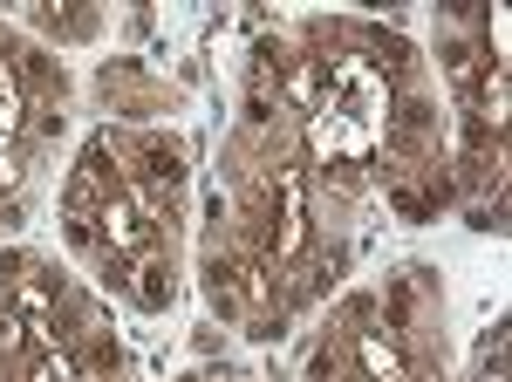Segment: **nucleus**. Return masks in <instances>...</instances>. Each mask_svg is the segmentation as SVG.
I'll use <instances>...</instances> for the list:
<instances>
[{
	"mask_svg": "<svg viewBox=\"0 0 512 382\" xmlns=\"http://www.w3.org/2000/svg\"><path fill=\"white\" fill-rule=\"evenodd\" d=\"M376 205L335 178L287 116L239 89L192 219V287L246 348L301 335L362 267Z\"/></svg>",
	"mask_w": 512,
	"mask_h": 382,
	"instance_id": "1",
	"label": "nucleus"
},
{
	"mask_svg": "<svg viewBox=\"0 0 512 382\" xmlns=\"http://www.w3.org/2000/svg\"><path fill=\"white\" fill-rule=\"evenodd\" d=\"M233 82L267 96L403 232L458 212L444 96L410 28L376 14H280L246 35Z\"/></svg>",
	"mask_w": 512,
	"mask_h": 382,
	"instance_id": "2",
	"label": "nucleus"
},
{
	"mask_svg": "<svg viewBox=\"0 0 512 382\" xmlns=\"http://www.w3.org/2000/svg\"><path fill=\"white\" fill-rule=\"evenodd\" d=\"M198 151L185 123H89L55 185L62 260L144 321L178 314L192 287Z\"/></svg>",
	"mask_w": 512,
	"mask_h": 382,
	"instance_id": "3",
	"label": "nucleus"
},
{
	"mask_svg": "<svg viewBox=\"0 0 512 382\" xmlns=\"http://www.w3.org/2000/svg\"><path fill=\"white\" fill-rule=\"evenodd\" d=\"M294 382H458L451 294L437 260H390L308 321Z\"/></svg>",
	"mask_w": 512,
	"mask_h": 382,
	"instance_id": "4",
	"label": "nucleus"
},
{
	"mask_svg": "<svg viewBox=\"0 0 512 382\" xmlns=\"http://www.w3.org/2000/svg\"><path fill=\"white\" fill-rule=\"evenodd\" d=\"M0 382H137L110 301L48 246H0Z\"/></svg>",
	"mask_w": 512,
	"mask_h": 382,
	"instance_id": "5",
	"label": "nucleus"
},
{
	"mask_svg": "<svg viewBox=\"0 0 512 382\" xmlns=\"http://www.w3.org/2000/svg\"><path fill=\"white\" fill-rule=\"evenodd\" d=\"M431 76L444 82V123H451V191L458 219L472 232H506L512 191V69H506V7H437Z\"/></svg>",
	"mask_w": 512,
	"mask_h": 382,
	"instance_id": "6",
	"label": "nucleus"
},
{
	"mask_svg": "<svg viewBox=\"0 0 512 382\" xmlns=\"http://www.w3.org/2000/svg\"><path fill=\"white\" fill-rule=\"evenodd\" d=\"M76 96L69 62L0 14V246L35 226L55 164L76 137Z\"/></svg>",
	"mask_w": 512,
	"mask_h": 382,
	"instance_id": "7",
	"label": "nucleus"
},
{
	"mask_svg": "<svg viewBox=\"0 0 512 382\" xmlns=\"http://www.w3.org/2000/svg\"><path fill=\"white\" fill-rule=\"evenodd\" d=\"M89 103H96V123H178V116L192 110L185 82L171 76V69H158V62H144V55L96 62Z\"/></svg>",
	"mask_w": 512,
	"mask_h": 382,
	"instance_id": "8",
	"label": "nucleus"
},
{
	"mask_svg": "<svg viewBox=\"0 0 512 382\" xmlns=\"http://www.w3.org/2000/svg\"><path fill=\"white\" fill-rule=\"evenodd\" d=\"M7 21L21 35H35L41 48H55V55H76V48H96L117 28V7H96V0H28Z\"/></svg>",
	"mask_w": 512,
	"mask_h": 382,
	"instance_id": "9",
	"label": "nucleus"
},
{
	"mask_svg": "<svg viewBox=\"0 0 512 382\" xmlns=\"http://www.w3.org/2000/svg\"><path fill=\"white\" fill-rule=\"evenodd\" d=\"M458 382H506V314L478 328L472 362H465V376H458Z\"/></svg>",
	"mask_w": 512,
	"mask_h": 382,
	"instance_id": "10",
	"label": "nucleus"
},
{
	"mask_svg": "<svg viewBox=\"0 0 512 382\" xmlns=\"http://www.w3.org/2000/svg\"><path fill=\"white\" fill-rule=\"evenodd\" d=\"M171 382H267V376L246 369V362H192V369H178Z\"/></svg>",
	"mask_w": 512,
	"mask_h": 382,
	"instance_id": "11",
	"label": "nucleus"
}]
</instances>
